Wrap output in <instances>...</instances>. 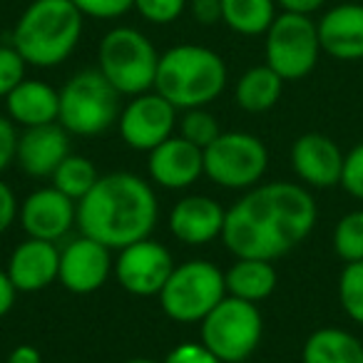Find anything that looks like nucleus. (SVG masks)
<instances>
[{
  "label": "nucleus",
  "instance_id": "nucleus-1",
  "mask_svg": "<svg viewBox=\"0 0 363 363\" xmlns=\"http://www.w3.org/2000/svg\"><path fill=\"white\" fill-rule=\"evenodd\" d=\"M316 199L308 187L272 182L252 187L224 217L222 242L237 259H274L296 249L313 232Z\"/></svg>",
  "mask_w": 363,
  "mask_h": 363
},
{
  "label": "nucleus",
  "instance_id": "nucleus-2",
  "mask_svg": "<svg viewBox=\"0 0 363 363\" xmlns=\"http://www.w3.org/2000/svg\"><path fill=\"white\" fill-rule=\"evenodd\" d=\"M160 217L155 189L130 172L105 174L77 202L80 234L110 249H125L147 239Z\"/></svg>",
  "mask_w": 363,
  "mask_h": 363
},
{
  "label": "nucleus",
  "instance_id": "nucleus-3",
  "mask_svg": "<svg viewBox=\"0 0 363 363\" xmlns=\"http://www.w3.org/2000/svg\"><path fill=\"white\" fill-rule=\"evenodd\" d=\"M82 13L70 0H33L13 28L11 45L33 67H55L75 52Z\"/></svg>",
  "mask_w": 363,
  "mask_h": 363
},
{
  "label": "nucleus",
  "instance_id": "nucleus-4",
  "mask_svg": "<svg viewBox=\"0 0 363 363\" xmlns=\"http://www.w3.org/2000/svg\"><path fill=\"white\" fill-rule=\"evenodd\" d=\"M227 87L222 55L204 45H174L160 55L155 90L177 110H194L214 102Z\"/></svg>",
  "mask_w": 363,
  "mask_h": 363
},
{
  "label": "nucleus",
  "instance_id": "nucleus-5",
  "mask_svg": "<svg viewBox=\"0 0 363 363\" xmlns=\"http://www.w3.org/2000/svg\"><path fill=\"white\" fill-rule=\"evenodd\" d=\"M97 70L120 95H142L155 90L160 52L145 33L135 28H112L97 50Z\"/></svg>",
  "mask_w": 363,
  "mask_h": 363
},
{
  "label": "nucleus",
  "instance_id": "nucleus-6",
  "mask_svg": "<svg viewBox=\"0 0 363 363\" xmlns=\"http://www.w3.org/2000/svg\"><path fill=\"white\" fill-rule=\"evenodd\" d=\"M120 120V92L97 67L80 70L60 90V122L70 135L95 137Z\"/></svg>",
  "mask_w": 363,
  "mask_h": 363
},
{
  "label": "nucleus",
  "instance_id": "nucleus-7",
  "mask_svg": "<svg viewBox=\"0 0 363 363\" xmlns=\"http://www.w3.org/2000/svg\"><path fill=\"white\" fill-rule=\"evenodd\" d=\"M199 323L202 343L224 363L247 361L264 336V318L257 303L229 294Z\"/></svg>",
  "mask_w": 363,
  "mask_h": 363
},
{
  "label": "nucleus",
  "instance_id": "nucleus-8",
  "mask_svg": "<svg viewBox=\"0 0 363 363\" xmlns=\"http://www.w3.org/2000/svg\"><path fill=\"white\" fill-rule=\"evenodd\" d=\"M227 296L224 274L204 259H192L169 274L160 291L162 311L179 323H197Z\"/></svg>",
  "mask_w": 363,
  "mask_h": 363
},
{
  "label": "nucleus",
  "instance_id": "nucleus-9",
  "mask_svg": "<svg viewBox=\"0 0 363 363\" xmlns=\"http://www.w3.org/2000/svg\"><path fill=\"white\" fill-rule=\"evenodd\" d=\"M318 28L311 16L298 13H279L272 28L264 33V55L267 65L284 82L303 80L311 75L321 57Z\"/></svg>",
  "mask_w": 363,
  "mask_h": 363
},
{
  "label": "nucleus",
  "instance_id": "nucleus-10",
  "mask_svg": "<svg viewBox=\"0 0 363 363\" xmlns=\"http://www.w3.org/2000/svg\"><path fill=\"white\" fill-rule=\"evenodd\" d=\"M267 167V145L249 132H222L204 147V174L224 189L257 187Z\"/></svg>",
  "mask_w": 363,
  "mask_h": 363
},
{
  "label": "nucleus",
  "instance_id": "nucleus-11",
  "mask_svg": "<svg viewBox=\"0 0 363 363\" xmlns=\"http://www.w3.org/2000/svg\"><path fill=\"white\" fill-rule=\"evenodd\" d=\"M115 272L120 286L132 296H160L169 274L174 272V259L164 244L147 237L120 249Z\"/></svg>",
  "mask_w": 363,
  "mask_h": 363
},
{
  "label": "nucleus",
  "instance_id": "nucleus-12",
  "mask_svg": "<svg viewBox=\"0 0 363 363\" xmlns=\"http://www.w3.org/2000/svg\"><path fill=\"white\" fill-rule=\"evenodd\" d=\"M177 107L157 90L135 95L117 120L125 145L140 152H152L157 145H162L167 137H172Z\"/></svg>",
  "mask_w": 363,
  "mask_h": 363
},
{
  "label": "nucleus",
  "instance_id": "nucleus-13",
  "mask_svg": "<svg viewBox=\"0 0 363 363\" xmlns=\"http://www.w3.org/2000/svg\"><path fill=\"white\" fill-rule=\"evenodd\" d=\"M110 247L87 237V234L70 239L60 249V274H57L60 284L70 294H77V296L95 294L97 289L105 286L107 277H110Z\"/></svg>",
  "mask_w": 363,
  "mask_h": 363
},
{
  "label": "nucleus",
  "instance_id": "nucleus-14",
  "mask_svg": "<svg viewBox=\"0 0 363 363\" xmlns=\"http://www.w3.org/2000/svg\"><path fill=\"white\" fill-rule=\"evenodd\" d=\"M346 155L326 135L306 132L291 145V167L303 187L331 189L341 187V172Z\"/></svg>",
  "mask_w": 363,
  "mask_h": 363
},
{
  "label": "nucleus",
  "instance_id": "nucleus-15",
  "mask_svg": "<svg viewBox=\"0 0 363 363\" xmlns=\"http://www.w3.org/2000/svg\"><path fill=\"white\" fill-rule=\"evenodd\" d=\"M21 224L28 237L57 244L77 224V202L55 187L38 189L21 204Z\"/></svg>",
  "mask_w": 363,
  "mask_h": 363
},
{
  "label": "nucleus",
  "instance_id": "nucleus-16",
  "mask_svg": "<svg viewBox=\"0 0 363 363\" xmlns=\"http://www.w3.org/2000/svg\"><path fill=\"white\" fill-rule=\"evenodd\" d=\"M147 169L155 184L164 189H184L204 174V150L184 137H167L150 152Z\"/></svg>",
  "mask_w": 363,
  "mask_h": 363
},
{
  "label": "nucleus",
  "instance_id": "nucleus-17",
  "mask_svg": "<svg viewBox=\"0 0 363 363\" xmlns=\"http://www.w3.org/2000/svg\"><path fill=\"white\" fill-rule=\"evenodd\" d=\"M8 277L18 294H35L57 281L60 274V249L55 242L28 237L18 244L8 259Z\"/></svg>",
  "mask_w": 363,
  "mask_h": 363
},
{
  "label": "nucleus",
  "instance_id": "nucleus-18",
  "mask_svg": "<svg viewBox=\"0 0 363 363\" xmlns=\"http://www.w3.org/2000/svg\"><path fill=\"white\" fill-rule=\"evenodd\" d=\"M318 40L328 57L341 62L363 60V6L341 3L318 18Z\"/></svg>",
  "mask_w": 363,
  "mask_h": 363
},
{
  "label": "nucleus",
  "instance_id": "nucleus-19",
  "mask_svg": "<svg viewBox=\"0 0 363 363\" xmlns=\"http://www.w3.org/2000/svg\"><path fill=\"white\" fill-rule=\"evenodd\" d=\"M227 212L222 204L204 194H192L174 204L169 214V232L189 247H202L222 237Z\"/></svg>",
  "mask_w": 363,
  "mask_h": 363
},
{
  "label": "nucleus",
  "instance_id": "nucleus-20",
  "mask_svg": "<svg viewBox=\"0 0 363 363\" xmlns=\"http://www.w3.org/2000/svg\"><path fill=\"white\" fill-rule=\"evenodd\" d=\"M70 132L60 122L26 127L18 137V157L23 172L30 177H52L62 160L70 155Z\"/></svg>",
  "mask_w": 363,
  "mask_h": 363
},
{
  "label": "nucleus",
  "instance_id": "nucleus-21",
  "mask_svg": "<svg viewBox=\"0 0 363 363\" xmlns=\"http://www.w3.org/2000/svg\"><path fill=\"white\" fill-rule=\"evenodd\" d=\"M8 115L16 125L40 127L60 117V92L43 80H23L6 97Z\"/></svg>",
  "mask_w": 363,
  "mask_h": 363
},
{
  "label": "nucleus",
  "instance_id": "nucleus-22",
  "mask_svg": "<svg viewBox=\"0 0 363 363\" xmlns=\"http://www.w3.org/2000/svg\"><path fill=\"white\" fill-rule=\"evenodd\" d=\"M301 363H363V341L346 328H316L303 341Z\"/></svg>",
  "mask_w": 363,
  "mask_h": 363
},
{
  "label": "nucleus",
  "instance_id": "nucleus-23",
  "mask_svg": "<svg viewBox=\"0 0 363 363\" xmlns=\"http://www.w3.org/2000/svg\"><path fill=\"white\" fill-rule=\"evenodd\" d=\"M277 269L267 259H237L232 269L224 274L229 296L259 303L269 298L277 289Z\"/></svg>",
  "mask_w": 363,
  "mask_h": 363
},
{
  "label": "nucleus",
  "instance_id": "nucleus-24",
  "mask_svg": "<svg viewBox=\"0 0 363 363\" xmlns=\"http://www.w3.org/2000/svg\"><path fill=\"white\" fill-rule=\"evenodd\" d=\"M281 92H284V80L264 62V65L249 67L239 77L234 97H237V105L244 112L262 115V112H269L281 100Z\"/></svg>",
  "mask_w": 363,
  "mask_h": 363
},
{
  "label": "nucleus",
  "instance_id": "nucleus-25",
  "mask_svg": "<svg viewBox=\"0 0 363 363\" xmlns=\"http://www.w3.org/2000/svg\"><path fill=\"white\" fill-rule=\"evenodd\" d=\"M277 16V0H222V23L239 35H264Z\"/></svg>",
  "mask_w": 363,
  "mask_h": 363
},
{
  "label": "nucleus",
  "instance_id": "nucleus-26",
  "mask_svg": "<svg viewBox=\"0 0 363 363\" xmlns=\"http://www.w3.org/2000/svg\"><path fill=\"white\" fill-rule=\"evenodd\" d=\"M97 179H100L97 167L92 164V160L82 155H67L57 164V169L52 172V187L60 189L62 194H67L75 202L87 197V192L95 187Z\"/></svg>",
  "mask_w": 363,
  "mask_h": 363
},
{
  "label": "nucleus",
  "instance_id": "nucleus-27",
  "mask_svg": "<svg viewBox=\"0 0 363 363\" xmlns=\"http://www.w3.org/2000/svg\"><path fill=\"white\" fill-rule=\"evenodd\" d=\"M333 252L343 264L363 262V209H353L336 222Z\"/></svg>",
  "mask_w": 363,
  "mask_h": 363
},
{
  "label": "nucleus",
  "instance_id": "nucleus-28",
  "mask_svg": "<svg viewBox=\"0 0 363 363\" xmlns=\"http://www.w3.org/2000/svg\"><path fill=\"white\" fill-rule=\"evenodd\" d=\"M338 303L353 323L363 326V262L343 264L338 274Z\"/></svg>",
  "mask_w": 363,
  "mask_h": 363
},
{
  "label": "nucleus",
  "instance_id": "nucleus-29",
  "mask_svg": "<svg viewBox=\"0 0 363 363\" xmlns=\"http://www.w3.org/2000/svg\"><path fill=\"white\" fill-rule=\"evenodd\" d=\"M179 135L187 142H192V145H197L199 150H204L222 135V130H219V122L212 112L194 107V110H187V115L182 117Z\"/></svg>",
  "mask_w": 363,
  "mask_h": 363
},
{
  "label": "nucleus",
  "instance_id": "nucleus-30",
  "mask_svg": "<svg viewBox=\"0 0 363 363\" xmlns=\"http://www.w3.org/2000/svg\"><path fill=\"white\" fill-rule=\"evenodd\" d=\"M189 0H135V11L155 26H169L187 11Z\"/></svg>",
  "mask_w": 363,
  "mask_h": 363
},
{
  "label": "nucleus",
  "instance_id": "nucleus-31",
  "mask_svg": "<svg viewBox=\"0 0 363 363\" xmlns=\"http://www.w3.org/2000/svg\"><path fill=\"white\" fill-rule=\"evenodd\" d=\"M28 62L13 45H0V97H8L26 80Z\"/></svg>",
  "mask_w": 363,
  "mask_h": 363
},
{
  "label": "nucleus",
  "instance_id": "nucleus-32",
  "mask_svg": "<svg viewBox=\"0 0 363 363\" xmlns=\"http://www.w3.org/2000/svg\"><path fill=\"white\" fill-rule=\"evenodd\" d=\"M341 187L351 194L353 199L363 202V142L353 145L346 152L343 160V172H341Z\"/></svg>",
  "mask_w": 363,
  "mask_h": 363
},
{
  "label": "nucleus",
  "instance_id": "nucleus-33",
  "mask_svg": "<svg viewBox=\"0 0 363 363\" xmlns=\"http://www.w3.org/2000/svg\"><path fill=\"white\" fill-rule=\"evenodd\" d=\"M85 18L97 21H115L135 8V0H70Z\"/></svg>",
  "mask_w": 363,
  "mask_h": 363
},
{
  "label": "nucleus",
  "instance_id": "nucleus-34",
  "mask_svg": "<svg viewBox=\"0 0 363 363\" xmlns=\"http://www.w3.org/2000/svg\"><path fill=\"white\" fill-rule=\"evenodd\" d=\"M164 363H224L209 351L204 343H179L174 351H169Z\"/></svg>",
  "mask_w": 363,
  "mask_h": 363
},
{
  "label": "nucleus",
  "instance_id": "nucleus-35",
  "mask_svg": "<svg viewBox=\"0 0 363 363\" xmlns=\"http://www.w3.org/2000/svg\"><path fill=\"white\" fill-rule=\"evenodd\" d=\"M18 130L16 122L8 117H0V174L13 164L18 157Z\"/></svg>",
  "mask_w": 363,
  "mask_h": 363
},
{
  "label": "nucleus",
  "instance_id": "nucleus-36",
  "mask_svg": "<svg viewBox=\"0 0 363 363\" xmlns=\"http://www.w3.org/2000/svg\"><path fill=\"white\" fill-rule=\"evenodd\" d=\"M18 217V199L13 189L0 179V234H6Z\"/></svg>",
  "mask_w": 363,
  "mask_h": 363
},
{
  "label": "nucleus",
  "instance_id": "nucleus-37",
  "mask_svg": "<svg viewBox=\"0 0 363 363\" xmlns=\"http://www.w3.org/2000/svg\"><path fill=\"white\" fill-rule=\"evenodd\" d=\"M192 18L202 26H214L222 21V0H189Z\"/></svg>",
  "mask_w": 363,
  "mask_h": 363
},
{
  "label": "nucleus",
  "instance_id": "nucleus-38",
  "mask_svg": "<svg viewBox=\"0 0 363 363\" xmlns=\"http://www.w3.org/2000/svg\"><path fill=\"white\" fill-rule=\"evenodd\" d=\"M284 13H298V16H313L326 6V0H277Z\"/></svg>",
  "mask_w": 363,
  "mask_h": 363
},
{
  "label": "nucleus",
  "instance_id": "nucleus-39",
  "mask_svg": "<svg viewBox=\"0 0 363 363\" xmlns=\"http://www.w3.org/2000/svg\"><path fill=\"white\" fill-rule=\"evenodd\" d=\"M16 294L18 291H16V286H13L8 272L0 269V318L6 316V313L13 308V303H16Z\"/></svg>",
  "mask_w": 363,
  "mask_h": 363
},
{
  "label": "nucleus",
  "instance_id": "nucleus-40",
  "mask_svg": "<svg viewBox=\"0 0 363 363\" xmlns=\"http://www.w3.org/2000/svg\"><path fill=\"white\" fill-rule=\"evenodd\" d=\"M6 363H43V356H40V351H38L35 346H30V343H23V346L13 348Z\"/></svg>",
  "mask_w": 363,
  "mask_h": 363
},
{
  "label": "nucleus",
  "instance_id": "nucleus-41",
  "mask_svg": "<svg viewBox=\"0 0 363 363\" xmlns=\"http://www.w3.org/2000/svg\"><path fill=\"white\" fill-rule=\"evenodd\" d=\"M125 363H160V361H152V358H130Z\"/></svg>",
  "mask_w": 363,
  "mask_h": 363
}]
</instances>
